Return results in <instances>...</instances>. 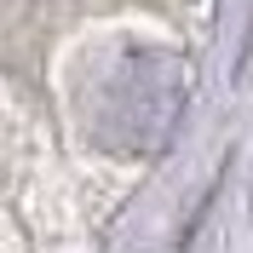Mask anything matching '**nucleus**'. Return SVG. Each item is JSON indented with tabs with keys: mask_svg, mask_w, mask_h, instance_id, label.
Returning <instances> with one entry per match:
<instances>
[{
	"mask_svg": "<svg viewBox=\"0 0 253 253\" xmlns=\"http://www.w3.org/2000/svg\"><path fill=\"white\" fill-rule=\"evenodd\" d=\"M190 92V69L173 52H126L92 86V132L110 150H156L173 132Z\"/></svg>",
	"mask_w": 253,
	"mask_h": 253,
	"instance_id": "nucleus-1",
	"label": "nucleus"
}]
</instances>
